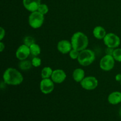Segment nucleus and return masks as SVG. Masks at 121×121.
<instances>
[{
    "instance_id": "1",
    "label": "nucleus",
    "mask_w": 121,
    "mask_h": 121,
    "mask_svg": "<svg viewBox=\"0 0 121 121\" xmlns=\"http://www.w3.org/2000/svg\"><path fill=\"white\" fill-rule=\"evenodd\" d=\"M2 79L5 84L10 86H18L24 81L22 73L13 67H8L4 71Z\"/></svg>"
},
{
    "instance_id": "2",
    "label": "nucleus",
    "mask_w": 121,
    "mask_h": 121,
    "mask_svg": "<svg viewBox=\"0 0 121 121\" xmlns=\"http://www.w3.org/2000/svg\"><path fill=\"white\" fill-rule=\"evenodd\" d=\"M73 48L77 50L82 51L87 48L89 39L87 35L81 31H77L72 35L70 39Z\"/></svg>"
},
{
    "instance_id": "3",
    "label": "nucleus",
    "mask_w": 121,
    "mask_h": 121,
    "mask_svg": "<svg viewBox=\"0 0 121 121\" xmlns=\"http://www.w3.org/2000/svg\"><path fill=\"white\" fill-rule=\"evenodd\" d=\"M96 59V55L95 52L92 50L86 49L80 51L78 61L80 65L83 67H87L92 65Z\"/></svg>"
},
{
    "instance_id": "4",
    "label": "nucleus",
    "mask_w": 121,
    "mask_h": 121,
    "mask_svg": "<svg viewBox=\"0 0 121 121\" xmlns=\"http://www.w3.org/2000/svg\"><path fill=\"white\" fill-rule=\"evenodd\" d=\"M44 22V15L38 11L32 12L28 17V24L33 29H38L43 25Z\"/></svg>"
},
{
    "instance_id": "5",
    "label": "nucleus",
    "mask_w": 121,
    "mask_h": 121,
    "mask_svg": "<svg viewBox=\"0 0 121 121\" xmlns=\"http://www.w3.org/2000/svg\"><path fill=\"white\" fill-rule=\"evenodd\" d=\"M104 43L106 47L117 48L121 44V39L118 35L113 33H107L103 40Z\"/></svg>"
},
{
    "instance_id": "6",
    "label": "nucleus",
    "mask_w": 121,
    "mask_h": 121,
    "mask_svg": "<svg viewBox=\"0 0 121 121\" xmlns=\"http://www.w3.org/2000/svg\"><path fill=\"white\" fill-rule=\"evenodd\" d=\"M115 60L112 56L106 54L103 56L99 62V67L105 72L111 71L114 68Z\"/></svg>"
},
{
    "instance_id": "7",
    "label": "nucleus",
    "mask_w": 121,
    "mask_h": 121,
    "mask_svg": "<svg viewBox=\"0 0 121 121\" xmlns=\"http://www.w3.org/2000/svg\"><path fill=\"white\" fill-rule=\"evenodd\" d=\"M80 86L86 91H93L98 86L99 82L95 76H86L80 83Z\"/></svg>"
},
{
    "instance_id": "8",
    "label": "nucleus",
    "mask_w": 121,
    "mask_h": 121,
    "mask_svg": "<svg viewBox=\"0 0 121 121\" xmlns=\"http://www.w3.org/2000/svg\"><path fill=\"white\" fill-rule=\"evenodd\" d=\"M40 89L41 93L48 95L53 92L54 89V83L51 78L42 79L40 83Z\"/></svg>"
},
{
    "instance_id": "9",
    "label": "nucleus",
    "mask_w": 121,
    "mask_h": 121,
    "mask_svg": "<svg viewBox=\"0 0 121 121\" xmlns=\"http://www.w3.org/2000/svg\"><path fill=\"white\" fill-rule=\"evenodd\" d=\"M30 54V47L24 44L19 46L15 52V56H16L17 59L20 61L27 59V58L29 57Z\"/></svg>"
},
{
    "instance_id": "10",
    "label": "nucleus",
    "mask_w": 121,
    "mask_h": 121,
    "mask_svg": "<svg viewBox=\"0 0 121 121\" xmlns=\"http://www.w3.org/2000/svg\"><path fill=\"white\" fill-rule=\"evenodd\" d=\"M66 78H67V74L66 72L63 70L57 69L53 70L51 79L54 82V83L60 84L65 81Z\"/></svg>"
},
{
    "instance_id": "11",
    "label": "nucleus",
    "mask_w": 121,
    "mask_h": 121,
    "mask_svg": "<svg viewBox=\"0 0 121 121\" xmlns=\"http://www.w3.org/2000/svg\"><path fill=\"white\" fill-rule=\"evenodd\" d=\"M57 48L60 53L63 54H69L73 48L70 41L67 40H61L58 42Z\"/></svg>"
},
{
    "instance_id": "12",
    "label": "nucleus",
    "mask_w": 121,
    "mask_h": 121,
    "mask_svg": "<svg viewBox=\"0 0 121 121\" xmlns=\"http://www.w3.org/2000/svg\"><path fill=\"white\" fill-rule=\"evenodd\" d=\"M41 4V0H22L24 7L30 13L37 11Z\"/></svg>"
},
{
    "instance_id": "13",
    "label": "nucleus",
    "mask_w": 121,
    "mask_h": 121,
    "mask_svg": "<svg viewBox=\"0 0 121 121\" xmlns=\"http://www.w3.org/2000/svg\"><path fill=\"white\" fill-rule=\"evenodd\" d=\"M109 104L112 105H117L121 103V92L114 91L110 93L108 97Z\"/></svg>"
},
{
    "instance_id": "14",
    "label": "nucleus",
    "mask_w": 121,
    "mask_h": 121,
    "mask_svg": "<svg viewBox=\"0 0 121 121\" xmlns=\"http://www.w3.org/2000/svg\"><path fill=\"white\" fill-rule=\"evenodd\" d=\"M93 35L95 38L98 40H104L105 37L107 34L106 30L102 26H96L93 30Z\"/></svg>"
},
{
    "instance_id": "15",
    "label": "nucleus",
    "mask_w": 121,
    "mask_h": 121,
    "mask_svg": "<svg viewBox=\"0 0 121 121\" xmlns=\"http://www.w3.org/2000/svg\"><path fill=\"white\" fill-rule=\"evenodd\" d=\"M73 79L76 82L80 83L85 78V72L83 69L76 68L74 70L72 74Z\"/></svg>"
},
{
    "instance_id": "16",
    "label": "nucleus",
    "mask_w": 121,
    "mask_h": 121,
    "mask_svg": "<svg viewBox=\"0 0 121 121\" xmlns=\"http://www.w3.org/2000/svg\"><path fill=\"white\" fill-rule=\"evenodd\" d=\"M33 67L31 61L27 59L24 60H20L18 63V67L20 70L22 71H27L31 69Z\"/></svg>"
},
{
    "instance_id": "17",
    "label": "nucleus",
    "mask_w": 121,
    "mask_h": 121,
    "mask_svg": "<svg viewBox=\"0 0 121 121\" xmlns=\"http://www.w3.org/2000/svg\"><path fill=\"white\" fill-rule=\"evenodd\" d=\"M53 70L49 66H46L43 67L41 71V78L42 79H48L51 78L53 73Z\"/></svg>"
},
{
    "instance_id": "18",
    "label": "nucleus",
    "mask_w": 121,
    "mask_h": 121,
    "mask_svg": "<svg viewBox=\"0 0 121 121\" xmlns=\"http://www.w3.org/2000/svg\"><path fill=\"white\" fill-rule=\"evenodd\" d=\"M30 53L33 56H38L41 54V48L40 46L36 43H34L31 46H30Z\"/></svg>"
},
{
    "instance_id": "19",
    "label": "nucleus",
    "mask_w": 121,
    "mask_h": 121,
    "mask_svg": "<svg viewBox=\"0 0 121 121\" xmlns=\"http://www.w3.org/2000/svg\"><path fill=\"white\" fill-rule=\"evenodd\" d=\"M34 43H35V40L33 37L30 36H26L23 39V44H24L26 45V46L30 47V46H31L32 44H33Z\"/></svg>"
},
{
    "instance_id": "20",
    "label": "nucleus",
    "mask_w": 121,
    "mask_h": 121,
    "mask_svg": "<svg viewBox=\"0 0 121 121\" xmlns=\"http://www.w3.org/2000/svg\"><path fill=\"white\" fill-rule=\"evenodd\" d=\"M112 56L113 57L116 61L121 62V48L118 47L117 48H115Z\"/></svg>"
},
{
    "instance_id": "21",
    "label": "nucleus",
    "mask_w": 121,
    "mask_h": 121,
    "mask_svg": "<svg viewBox=\"0 0 121 121\" xmlns=\"http://www.w3.org/2000/svg\"><path fill=\"white\" fill-rule=\"evenodd\" d=\"M37 11L39 12H40L41 14L45 15L48 13L49 8H48V7L47 6V5H46V4H41L39 5Z\"/></svg>"
},
{
    "instance_id": "22",
    "label": "nucleus",
    "mask_w": 121,
    "mask_h": 121,
    "mask_svg": "<svg viewBox=\"0 0 121 121\" xmlns=\"http://www.w3.org/2000/svg\"><path fill=\"white\" fill-rule=\"evenodd\" d=\"M79 53H80L79 51L77 50L74 48H72L70 52H69V55L70 58L72 60H78Z\"/></svg>"
},
{
    "instance_id": "23",
    "label": "nucleus",
    "mask_w": 121,
    "mask_h": 121,
    "mask_svg": "<svg viewBox=\"0 0 121 121\" xmlns=\"http://www.w3.org/2000/svg\"><path fill=\"white\" fill-rule=\"evenodd\" d=\"M32 63V65L34 67H39L41 65V60L38 56H35L31 60Z\"/></svg>"
},
{
    "instance_id": "24",
    "label": "nucleus",
    "mask_w": 121,
    "mask_h": 121,
    "mask_svg": "<svg viewBox=\"0 0 121 121\" xmlns=\"http://www.w3.org/2000/svg\"><path fill=\"white\" fill-rule=\"evenodd\" d=\"M0 31H1V33H0V40L2 41V40L4 39L5 36V30L3 27H1L0 28Z\"/></svg>"
},
{
    "instance_id": "25",
    "label": "nucleus",
    "mask_w": 121,
    "mask_h": 121,
    "mask_svg": "<svg viewBox=\"0 0 121 121\" xmlns=\"http://www.w3.org/2000/svg\"><path fill=\"white\" fill-rule=\"evenodd\" d=\"M113 51H114V48L106 47V49H105V53H106V54H108V55L112 56V54H113Z\"/></svg>"
},
{
    "instance_id": "26",
    "label": "nucleus",
    "mask_w": 121,
    "mask_h": 121,
    "mask_svg": "<svg viewBox=\"0 0 121 121\" xmlns=\"http://www.w3.org/2000/svg\"><path fill=\"white\" fill-rule=\"evenodd\" d=\"M115 80L117 82H120L121 81V73H118L115 76Z\"/></svg>"
},
{
    "instance_id": "27",
    "label": "nucleus",
    "mask_w": 121,
    "mask_h": 121,
    "mask_svg": "<svg viewBox=\"0 0 121 121\" xmlns=\"http://www.w3.org/2000/svg\"><path fill=\"white\" fill-rule=\"evenodd\" d=\"M5 44L2 42V41L0 42V52H2L4 51V50L5 49Z\"/></svg>"
},
{
    "instance_id": "28",
    "label": "nucleus",
    "mask_w": 121,
    "mask_h": 121,
    "mask_svg": "<svg viewBox=\"0 0 121 121\" xmlns=\"http://www.w3.org/2000/svg\"><path fill=\"white\" fill-rule=\"evenodd\" d=\"M119 116L121 117V106L119 109Z\"/></svg>"
},
{
    "instance_id": "29",
    "label": "nucleus",
    "mask_w": 121,
    "mask_h": 121,
    "mask_svg": "<svg viewBox=\"0 0 121 121\" xmlns=\"http://www.w3.org/2000/svg\"><path fill=\"white\" fill-rule=\"evenodd\" d=\"M120 85H121V81L120 82Z\"/></svg>"
}]
</instances>
